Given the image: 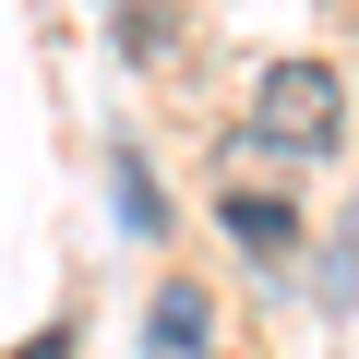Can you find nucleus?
<instances>
[{"instance_id": "obj_3", "label": "nucleus", "mask_w": 359, "mask_h": 359, "mask_svg": "<svg viewBox=\"0 0 359 359\" xmlns=\"http://www.w3.org/2000/svg\"><path fill=\"white\" fill-rule=\"evenodd\" d=\"M228 228H240L252 252H299V216H287L276 192H228Z\"/></svg>"}, {"instance_id": "obj_4", "label": "nucleus", "mask_w": 359, "mask_h": 359, "mask_svg": "<svg viewBox=\"0 0 359 359\" xmlns=\"http://www.w3.org/2000/svg\"><path fill=\"white\" fill-rule=\"evenodd\" d=\"M120 216H132V228H144V240H156V228H168V192H156V180H144V168H132V156H120Z\"/></svg>"}, {"instance_id": "obj_1", "label": "nucleus", "mask_w": 359, "mask_h": 359, "mask_svg": "<svg viewBox=\"0 0 359 359\" xmlns=\"http://www.w3.org/2000/svg\"><path fill=\"white\" fill-rule=\"evenodd\" d=\"M252 144L264 156H347V72L335 60H276L252 84Z\"/></svg>"}, {"instance_id": "obj_2", "label": "nucleus", "mask_w": 359, "mask_h": 359, "mask_svg": "<svg viewBox=\"0 0 359 359\" xmlns=\"http://www.w3.org/2000/svg\"><path fill=\"white\" fill-rule=\"evenodd\" d=\"M144 359H216V299L192 276H168L156 311H144Z\"/></svg>"}]
</instances>
